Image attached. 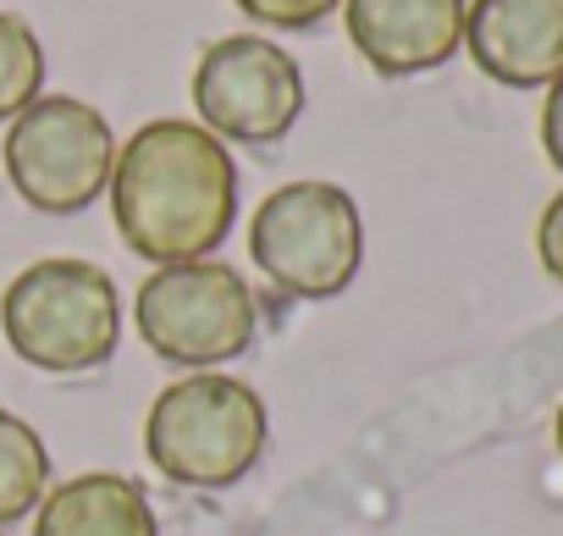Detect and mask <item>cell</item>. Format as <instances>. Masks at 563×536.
I'll return each mask as SVG.
<instances>
[{"label":"cell","instance_id":"6da1fadb","mask_svg":"<svg viewBox=\"0 0 563 536\" xmlns=\"http://www.w3.org/2000/svg\"><path fill=\"white\" fill-rule=\"evenodd\" d=\"M106 194L117 238L139 260L150 265L210 260L238 216V166L210 128L183 117H155L128 144H117Z\"/></svg>","mask_w":563,"mask_h":536},{"label":"cell","instance_id":"7a4b0ae2","mask_svg":"<svg viewBox=\"0 0 563 536\" xmlns=\"http://www.w3.org/2000/svg\"><path fill=\"white\" fill-rule=\"evenodd\" d=\"M0 332L23 365L73 376L95 371L122 343V299L111 272L78 254L34 260L0 294Z\"/></svg>","mask_w":563,"mask_h":536},{"label":"cell","instance_id":"3957f363","mask_svg":"<svg viewBox=\"0 0 563 536\" xmlns=\"http://www.w3.org/2000/svg\"><path fill=\"white\" fill-rule=\"evenodd\" d=\"M265 404L249 382L221 371H194L172 382L144 420V453L150 464L177 486H232L243 481L265 453Z\"/></svg>","mask_w":563,"mask_h":536},{"label":"cell","instance_id":"277c9868","mask_svg":"<svg viewBox=\"0 0 563 536\" xmlns=\"http://www.w3.org/2000/svg\"><path fill=\"white\" fill-rule=\"evenodd\" d=\"M249 254L288 299H338L365 260L354 194L321 177L271 188L249 216Z\"/></svg>","mask_w":563,"mask_h":536},{"label":"cell","instance_id":"5b68a950","mask_svg":"<svg viewBox=\"0 0 563 536\" xmlns=\"http://www.w3.org/2000/svg\"><path fill=\"white\" fill-rule=\"evenodd\" d=\"M133 327L150 354L188 365V371H216L254 343L260 305L238 265L183 260V265H155L139 283Z\"/></svg>","mask_w":563,"mask_h":536},{"label":"cell","instance_id":"8992f818","mask_svg":"<svg viewBox=\"0 0 563 536\" xmlns=\"http://www.w3.org/2000/svg\"><path fill=\"white\" fill-rule=\"evenodd\" d=\"M7 177L18 199L40 216H78L89 210L117 166L111 122L78 95H40L29 111L12 117L0 144Z\"/></svg>","mask_w":563,"mask_h":536},{"label":"cell","instance_id":"52a82bcc","mask_svg":"<svg viewBox=\"0 0 563 536\" xmlns=\"http://www.w3.org/2000/svg\"><path fill=\"white\" fill-rule=\"evenodd\" d=\"M194 111L221 144H276L305 117V73L276 40L227 34L194 67Z\"/></svg>","mask_w":563,"mask_h":536},{"label":"cell","instance_id":"ba28073f","mask_svg":"<svg viewBox=\"0 0 563 536\" xmlns=\"http://www.w3.org/2000/svg\"><path fill=\"white\" fill-rule=\"evenodd\" d=\"M464 51L503 89H547L563 78V0H470Z\"/></svg>","mask_w":563,"mask_h":536},{"label":"cell","instance_id":"9c48e42d","mask_svg":"<svg viewBox=\"0 0 563 536\" xmlns=\"http://www.w3.org/2000/svg\"><path fill=\"white\" fill-rule=\"evenodd\" d=\"M470 0H343L349 45L376 78H415L459 56Z\"/></svg>","mask_w":563,"mask_h":536},{"label":"cell","instance_id":"30bf717a","mask_svg":"<svg viewBox=\"0 0 563 536\" xmlns=\"http://www.w3.org/2000/svg\"><path fill=\"white\" fill-rule=\"evenodd\" d=\"M34 536H161V530L139 481L117 470H89L40 497Z\"/></svg>","mask_w":563,"mask_h":536},{"label":"cell","instance_id":"8fae6325","mask_svg":"<svg viewBox=\"0 0 563 536\" xmlns=\"http://www.w3.org/2000/svg\"><path fill=\"white\" fill-rule=\"evenodd\" d=\"M45 492H51V453L40 431L23 415L0 409V525H18L23 514H34Z\"/></svg>","mask_w":563,"mask_h":536},{"label":"cell","instance_id":"7c38bea8","mask_svg":"<svg viewBox=\"0 0 563 536\" xmlns=\"http://www.w3.org/2000/svg\"><path fill=\"white\" fill-rule=\"evenodd\" d=\"M45 89V45L29 18L0 12V122L29 111Z\"/></svg>","mask_w":563,"mask_h":536},{"label":"cell","instance_id":"4fadbf2b","mask_svg":"<svg viewBox=\"0 0 563 536\" xmlns=\"http://www.w3.org/2000/svg\"><path fill=\"white\" fill-rule=\"evenodd\" d=\"M232 7L260 23V29H282V34H305L316 23H327L332 12H343V0H232Z\"/></svg>","mask_w":563,"mask_h":536},{"label":"cell","instance_id":"5bb4252c","mask_svg":"<svg viewBox=\"0 0 563 536\" xmlns=\"http://www.w3.org/2000/svg\"><path fill=\"white\" fill-rule=\"evenodd\" d=\"M536 260L552 283H563V188L547 199V210L536 221Z\"/></svg>","mask_w":563,"mask_h":536},{"label":"cell","instance_id":"9a60e30c","mask_svg":"<svg viewBox=\"0 0 563 536\" xmlns=\"http://www.w3.org/2000/svg\"><path fill=\"white\" fill-rule=\"evenodd\" d=\"M541 150L563 172V78L547 84V100H541Z\"/></svg>","mask_w":563,"mask_h":536},{"label":"cell","instance_id":"2e32d148","mask_svg":"<svg viewBox=\"0 0 563 536\" xmlns=\"http://www.w3.org/2000/svg\"><path fill=\"white\" fill-rule=\"evenodd\" d=\"M558 453H563V404H558Z\"/></svg>","mask_w":563,"mask_h":536}]
</instances>
